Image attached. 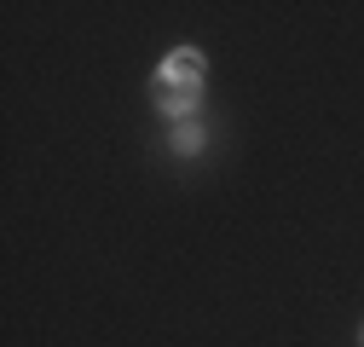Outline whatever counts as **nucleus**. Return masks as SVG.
<instances>
[{"label": "nucleus", "instance_id": "1", "mask_svg": "<svg viewBox=\"0 0 364 347\" xmlns=\"http://www.w3.org/2000/svg\"><path fill=\"white\" fill-rule=\"evenodd\" d=\"M186 87V93H197L203 87V53L197 47H179V53H168V64L156 70V87Z\"/></svg>", "mask_w": 364, "mask_h": 347}, {"label": "nucleus", "instance_id": "2", "mask_svg": "<svg viewBox=\"0 0 364 347\" xmlns=\"http://www.w3.org/2000/svg\"><path fill=\"white\" fill-rule=\"evenodd\" d=\"M203 145H208V127L203 122H179L173 134H168V151H179V156H197Z\"/></svg>", "mask_w": 364, "mask_h": 347}, {"label": "nucleus", "instance_id": "3", "mask_svg": "<svg viewBox=\"0 0 364 347\" xmlns=\"http://www.w3.org/2000/svg\"><path fill=\"white\" fill-rule=\"evenodd\" d=\"M162 116H179V122H186L191 110H197V93H186V87H173V93H162V105H156Z\"/></svg>", "mask_w": 364, "mask_h": 347}, {"label": "nucleus", "instance_id": "4", "mask_svg": "<svg viewBox=\"0 0 364 347\" xmlns=\"http://www.w3.org/2000/svg\"><path fill=\"white\" fill-rule=\"evenodd\" d=\"M358 347H364V330H358Z\"/></svg>", "mask_w": 364, "mask_h": 347}]
</instances>
